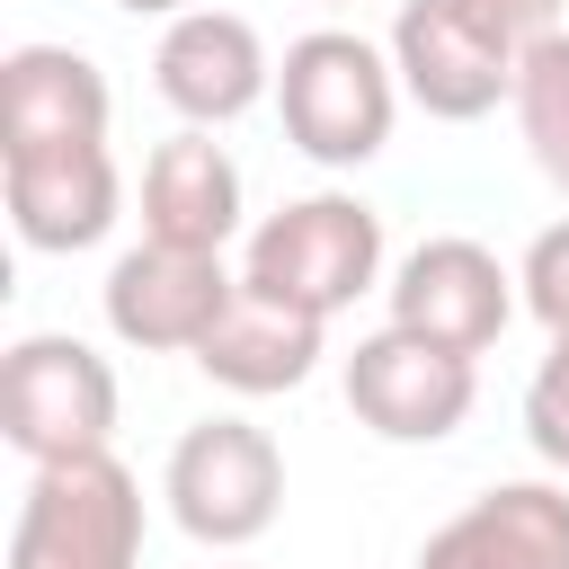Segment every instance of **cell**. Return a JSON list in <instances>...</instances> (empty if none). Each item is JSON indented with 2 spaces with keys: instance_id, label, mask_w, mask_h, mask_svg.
Wrapping results in <instances>:
<instances>
[{
  "instance_id": "cell-1",
  "label": "cell",
  "mask_w": 569,
  "mask_h": 569,
  "mask_svg": "<svg viewBox=\"0 0 569 569\" xmlns=\"http://www.w3.org/2000/svg\"><path fill=\"white\" fill-rule=\"evenodd\" d=\"M276 116H284V142L320 169H365L382 142H391V116H400V71L382 44H365L356 27H311L284 44L276 62Z\"/></svg>"
},
{
  "instance_id": "cell-2",
  "label": "cell",
  "mask_w": 569,
  "mask_h": 569,
  "mask_svg": "<svg viewBox=\"0 0 569 569\" xmlns=\"http://www.w3.org/2000/svg\"><path fill=\"white\" fill-rule=\"evenodd\" d=\"M373 276H382V213L338 187L276 204L240 258V284L302 311V320H338L356 293H373Z\"/></svg>"
},
{
  "instance_id": "cell-3",
  "label": "cell",
  "mask_w": 569,
  "mask_h": 569,
  "mask_svg": "<svg viewBox=\"0 0 569 569\" xmlns=\"http://www.w3.org/2000/svg\"><path fill=\"white\" fill-rule=\"evenodd\" d=\"M9 569H142V480L116 453L44 462L18 498Z\"/></svg>"
},
{
  "instance_id": "cell-4",
  "label": "cell",
  "mask_w": 569,
  "mask_h": 569,
  "mask_svg": "<svg viewBox=\"0 0 569 569\" xmlns=\"http://www.w3.org/2000/svg\"><path fill=\"white\" fill-rule=\"evenodd\" d=\"M0 436L44 471L116 445V365L62 329H36L0 356Z\"/></svg>"
},
{
  "instance_id": "cell-5",
  "label": "cell",
  "mask_w": 569,
  "mask_h": 569,
  "mask_svg": "<svg viewBox=\"0 0 569 569\" xmlns=\"http://www.w3.org/2000/svg\"><path fill=\"white\" fill-rule=\"evenodd\" d=\"M160 498L204 551H240L284 516V453L249 418H204V427H187L169 445Z\"/></svg>"
},
{
  "instance_id": "cell-6",
  "label": "cell",
  "mask_w": 569,
  "mask_h": 569,
  "mask_svg": "<svg viewBox=\"0 0 569 569\" xmlns=\"http://www.w3.org/2000/svg\"><path fill=\"white\" fill-rule=\"evenodd\" d=\"M516 302L525 293L498 267V249H480L462 231H436L391 267V329H409L427 347H453V356H489L507 338Z\"/></svg>"
},
{
  "instance_id": "cell-7",
  "label": "cell",
  "mask_w": 569,
  "mask_h": 569,
  "mask_svg": "<svg viewBox=\"0 0 569 569\" xmlns=\"http://www.w3.org/2000/svg\"><path fill=\"white\" fill-rule=\"evenodd\" d=\"M471 400H480L471 356L427 347V338H409V329H373V338H356V356H347V409H356V427H373L382 445H445V436L471 418Z\"/></svg>"
},
{
  "instance_id": "cell-8",
  "label": "cell",
  "mask_w": 569,
  "mask_h": 569,
  "mask_svg": "<svg viewBox=\"0 0 569 569\" xmlns=\"http://www.w3.org/2000/svg\"><path fill=\"white\" fill-rule=\"evenodd\" d=\"M391 71H400V98L427 107L436 124H480L498 98H516V53L453 0H400Z\"/></svg>"
},
{
  "instance_id": "cell-9",
  "label": "cell",
  "mask_w": 569,
  "mask_h": 569,
  "mask_svg": "<svg viewBox=\"0 0 569 569\" xmlns=\"http://www.w3.org/2000/svg\"><path fill=\"white\" fill-rule=\"evenodd\" d=\"M231 293H240V276L222 258L142 240L107 267V329L142 356H196L213 338V320L231 311Z\"/></svg>"
},
{
  "instance_id": "cell-10",
  "label": "cell",
  "mask_w": 569,
  "mask_h": 569,
  "mask_svg": "<svg viewBox=\"0 0 569 569\" xmlns=\"http://www.w3.org/2000/svg\"><path fill=\"white\" fill-rule=\"evenodd\" d=\"M151 80H160V98H169L196 133H213V124L249 116V107L276 89V62H267V44H258V27H249L240 9H187V18L160 27Z\"/></svg>"
},
{
  "instance_id": "cell-11",
  "label": "cell",
  "mask_w": 569,
  "mask_h": 569,
  "mask_svg": "<svg viewBox=\"0 0 569 569\" xmlns=\"http://www.w3.org/2000/svg\"><path fill=\"white\" fill-rule=\"evenodd\" d=\"M0 196H9V222L27 249L44 258H71V249H98L124 213V178H116V151L107 142H71V151H18L0 160Z\"/></svg>"
},
{
  "instance_id": "cell-12",
  "label": "cell",
  "mask_w": 569,
  "mask_h": 569,
  "mask_svg": "<svg viewBox=\"0 0 569 569\" xmlns=\"http://www.w3.org/2000/svg\"><path fill=\"white\" fill-rule=\"evenodd\" d=\"M418 569H569V480H498L418 542Z\"/></svg>"
},
{
  "instance_id": "cell-13",
  "label": "cell",
  "mask_w": 569,
  "mask_h": 569,
  "mask_svg": "<svg viewBox=\"0 0 569 569\" xmlns=\"http://www.w3.org/2000/svg\"><path fill=\"white\" fill-rule=\"evenodd\" d=\"M107 71L71 44H18L0 62V160L18 151H71V142H107Z\"/></svg>"
},
{
  "instance_id": "cell-14",
  "label": "cell",
  "mask_w": 569,
  "mask_h": 569,
  "mask_svg": "<svg viewBox=\"0 0 569 569\" xmlns=\"http://www.w3.org/2000/svg\"><path fill=\"white\" fill-rule=\"evenodd\" d=\"M240 231V169L213 133H169L151 160H142V240L160 249H196V258H222Z\"/></svg>"
},
{
  "instance_id": "cell-15",
  "label": "cell",
  "mask_w": 569,
  "mask_h": 569,
  "mask_svg": "<svg viewBox=\"0 0 569 569\" xmlns=\"http://www.w3.org/2000/svg\"><path fill=\"white\" fill-rule=\"evenodd\" d=\"M320 329H329V320H302V311H284V302H267V293L240 284L231 311L213 320V338L196 347V365H204V382H222V391H240V400L302 391L311 365H320Z\"/></svg>"
},
{
  "instance_id": "cell-16",
  "label": "cell",
  "mask_w": 569,
  "mask_h": 569,
  "mask_svg": "<svg viewBox=\"0 0 569 569\" xmlns=\"http://www.w3.org/2000/svg\"><path fill=\"white\" fill-rule=\"evenodd\" d=\"M507 107H516V133H525L533 169L551 187H569V27L516 53V98Z\"/></svg>"
},
{
  "instance_id": "cell-17",
  "label": "cell",
  "mask_w": 569,
  "mask_h": 569,
  "mask_svg": "<svg viewBox=\"0 0 569 569\" xmlns=\"http://www.w3.org/2000/svg\"><path fill=\"white\" fill-rule=\"evenodd\" d=\"M525 436H533V453L569 480V338H551V356H542L533 382H525Z\"/></svg>"
},
{
  "instance_id": "cell-18",
  "label": "cell",
  "mask_w": 569,
  "mask_h": 569,
  "mask_svg": "<svg viewBox=\"0 0 569 569\" xmlns=\"http://www.w3.org/2000/svg\"><path fill=\"white\" fill-rule=\"evenodd\" d=\"M516 293H525V311H533L551 338H569V222L533 231V249H525V267H516Z\"/></svg>"
},
{
  "instance_id": "cell-19",
  "label": "cell",
  "mask_w": 569,
  "mask_h": 569,
  "mask_svg": "<svg viewBox=\"0 0 569 569\" xmlns=\"http://www.w3.org/2000/svg\"><path fill=\"white\" fill-rule=\"evenodd\" d=\"M462 18H480L507 53H525V44H542V36H560V9L569 0H453Z\"/></svg>"
},
{
  "instance_id": "cell-20",
  "label": "cell",
  "mask_w": 569,
  "mask_h": 569,
  "mask_svg": "<svg viewBox=\"0 0 569 569\" xmlns=\"http://www.w3.org/2000/svg\"><path fill=\"white\" fill-rule=\"evenodd\" d=\"M116 9H133V18H187V9H204V0H116Z\"/></svg>"
},
{
  "instance_id": "cell-21",
  "label": "cell",
  "mask_w": 569,
  "mask_h": 569,
  "mask_svg": "<svg viewBox=\"0 0 569 569\" xmlns=\"http://www.w3.org/2000/svg\"><path fill=\"white\" fill-rule=\"evenodd\" d=\"M320 9H347V0H320Z\"/></svg>"
}]
</instances>
